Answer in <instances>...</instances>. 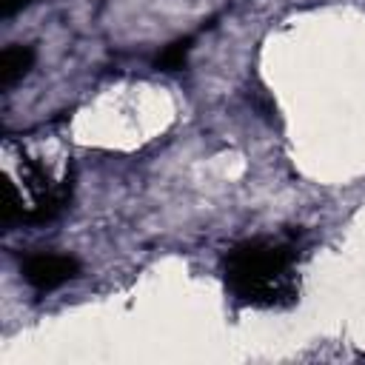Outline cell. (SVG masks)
<instances>
[{"instance_id": "6da1fadb", "label": "cell", "mask_w": 365, "mask_h": 365, "mask_svg": "<svg viewBox=\"0 0 365 365\" xmlns=\"http://www.w3.org/2000/svg\"><path fill=\"white\" fill-rule=\"evenodd\" d=\"M297 248L285 240L254 237L225 254L222 277L234 299L254 308H279L297 299Z\"/></svg>"}, {"instance_id": "7a4b0ae2", "label": "cell", "mask_w": 365, "mask_h": 365, "mask_svg": "<svg viewBox=\"0 0 365 365\" xmlns=\"http://www.w3.org/2000/svg\"><path fill=\"white\" fill-rule=\"evenodd\" d=\"M20 271H23V279L40 291V294H48L60 285H66L68 279H74L80 274V262L68 254H51V251H37V254H29L23 257L20 262Z\"/></svg>"}, {"instance_id": "3957f363", "label": "cell", "mask_w": 365, "mask_h": 365, "mask_svg": "<svg viewBox=\"0 0 365 365\" xmlns=\"http://www.w3.org/2000/svg\"><path fill=\"white\" fill-rule=\"evenodd\" d=\"M34 63V48L31 46H9L0 54V86L11 88Z\"/></svg>"}, {"instance_id": "277c9868", "label": "cell", "mask_w": 365, "mask_h": 365, "mask_svg": "<svg viewBox=\"0 0 365 365\" xmlns=\"http://www.w3.org/2000/svg\"><path fill=\"white\" fill-rule=\"evenodd\" d=\"M188 51H191V37H185V40H174L171 46H165V48L157 54L154 63H157V68H163V71H177V68L185 66Z\"/></svg>"}, {"instance_id": "5b68a950", "label": "cell", "mask_w": 365, "mask_h": 365, "mask_svg": "<svg viewBox=\"0 0 365 365\" xmlns=\"http://www.w3.org/2000/svg\"><path fill=\"white\" fill-rule=\"evenodd\" d=\"M31 0H3V14L6 17H11L14 11H20V9H26Z\"/></svg>"}]
</instances>
